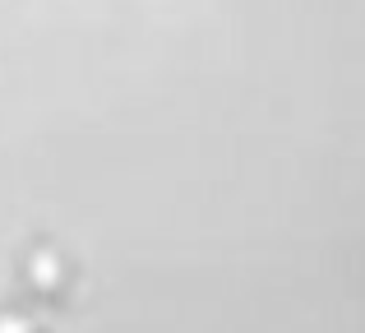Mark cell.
<instances>
[{
    "instance_id": "obj_1",
    "label": "cell",
    "mask_w": 365,
    "mask_h": 333,
    "mask_svg": "<svg viewBox=\"0 0 365 333\" xmlns=\"http://www.w3.org/2000/svg\"><path fill=\"white\" fill-rule=\"evenodd\" d=\"M28 278H33L37 287H56V278H61V264H56V255H33V264H28Z\"/></svg>"
},
{
    "instance_id": "obj_2",
    "label": "cell",
    "mask_w": 365,
    "mask_h": 333,
    "mask_svg": "<svg viewBox=\"0 0 365 333\" xmlns=\"http://www.w3.org/2000/svg\"><path fill=\"white\" fill-rule=\"evenodd\" d=\"M0 333H33V324L24 315H0Z\"/></svg>"
}]
</instances>
